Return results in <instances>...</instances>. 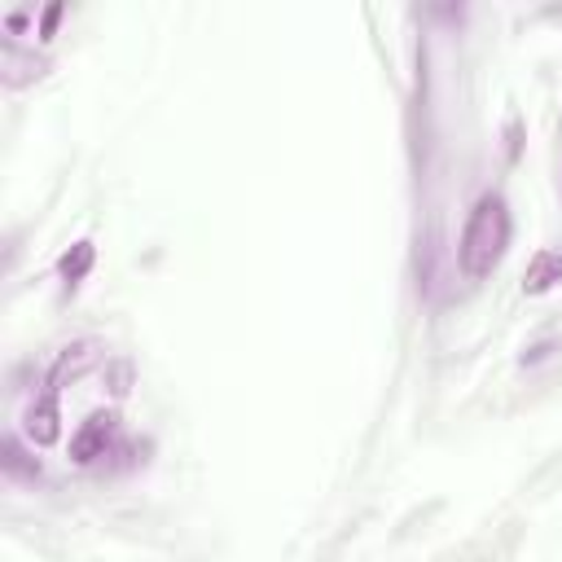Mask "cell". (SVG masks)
<instances>
[{
  "instance_id": "6da1fadb",
  "label": "cell",
  "mask_w": 562,
  "mask_h": 562,
  "mask_svg": "<svg viewBox=\"0 0 562 562\" xmlns=\"http://www.w3.org/2000/svg\"><path fill=\"white\" fill-rule=\"evenodd\" d=\"M505 246H509V206L501 193H483L465 220V233H461V246H457V263L470 281H483L492 277V268L505 259Z\"/></svg>"
},
{
  "instance_id": "7a4b0ae2",
  "label": "cell",
  "mask_w": 562,
  "mask_h": 562,
  "mask_svg": "<svg viewBox=\"0 0 562 562\" xmlns=\"http://www.w3.org/2000/svg\"><path fill=\"white\" fill-rule=\"evenodd\" d=\"M136 452L127 439H123V422L119 413H92L75 439H70V461L83 465V470H97V465H114V457H127Z\"/></svg>"
},
{
  "instance_id": "3957f363",
  "label": "cell",
  "mask_w": 562,
  "mask_h": 562,
  "mask_svg": "<svg viewBox=\"0 0 562 562\" xmlns=\"http://www.w3.org/2000/svg\"><path fill=\"white\" fill-rule=\"evenodd\" d=\"M26 435H31V443H53L61 435V391L44 386L35 395V404L26 413Z\"/></svg>"
},
{
  "instance_id": "277c9868",
  "label": "cell",
  "mask_w": 562,
  "mask_h": 562,
  "mask_svg": "<svg viewBox=\"0 0 562 562\" xmlns=\"http://www.w3.org/2000/svg\"><path fill=\"white\" fill-rule=\"evenodd\" d=\"M44 57H35V53H22L18 48V40H9L4 35V53H0V70H4V83L9 88H22V83H31V79H40L44 75Z\"/></svg>"
},
{
  "instance_id": "5b68a950",
  "label": "cell",
  "mask_w": 562,
  "mask_h": 562,
  "mask_svg": "<svg viewBox=\"0 0 562 562\" xmlns=\"http://www.w3.org/2000/svg\"><path fill=\"white\" fill-rule=\"evenodd\" d=\"M558 281H562V255H558V250H540V255L531 259L527 277H522V294H544V290H553Z\"/></svg>"
},
{
  "instance_id": "8992f818",
  "label": "cell",
  "mask_w": 562,
  "mask_h": 562,
  "mask_svg": "<svg viewBox=\"0 0 562 562\" xmlns=\"http://www.w3.org/2000/svg\"><path fill=\"white\" fill-rule=\"evenodd\" d=\"M0 465H4L9 479H22V483H35V479H40V461H35L13 435L0 443Z\"/></svg>"
},
{
  "instance_id": "52a82bcc",
  "label": "cell",
  "mask_w": 562,
  "mask_h": 562,
  "mask_svg": "<svg viewBox=\"0 0 562 562\" xmlns=\"http://www.w3.org/2000/svg\"><path fill=\"white\" fill-rule=\"evenodd\" d=\"M88 268H92V246H88V241H75V246L61 255V263H57V272L66 277V285H70V290L88 277Z\"/></svg>"
}]
</instances>
